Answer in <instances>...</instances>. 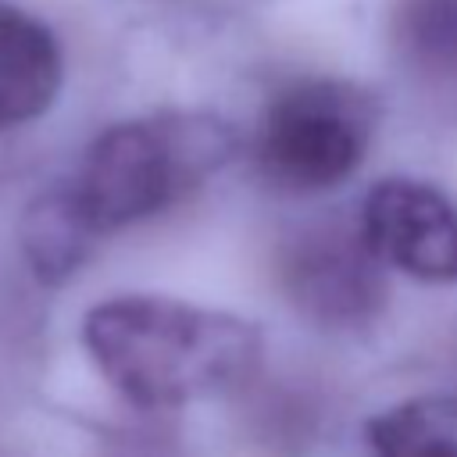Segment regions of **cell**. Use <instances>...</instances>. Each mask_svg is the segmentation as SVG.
<instances>
[{"label":"cell","mask_w":457,"mask_h":457,"mask_svg":"<svg viewBox=\"0 0 457 457\" xmlns=\"http://www.w3.org/2000/svg\"><path fill=\"white\" fill-rule=\"evenodd\" d=\"M64 61L54 32L0 0V129L36 121L61 93Z\"/></svg>","instance_id":"cell-6"},{"label":"cell","mask_w":457,"mask_h":457,"mask_svg":"<svg viewBox=\"0 0 457 457\" xmlns=\"http://www.w3.org/2000/svg\"><path fill=\"white\" fill-rule=\"evenodd\" d=\"M357 228L375 257L421 282H457V207L414 179H382L368 189Z\"/></svg>","instance_id":"cell-5"},{"label":"cell","mask_w":457,"mask_h":457,"mask_svg":"<svg viewBox=\"0 0 457 457\" xmlns=\"http://www.w3.org/2000/svg\"><path fill=\"white\" fill-rule=\"evenodd\" d=\"M389 36L418 79L457 86V0H396Z\"/></svg>","instance_id":"cell-8"},{"label":"cell","mask_w":457,"mask_h":457,"mask_svg":"<svg viewBox=\"0 0 457 457\" xmlns=\"http://www.w3.org/2000/svg\"><path fill=\"white\" fill-rule=\"evenodd\" d=\"M93 239L96 236L75 218L61 189L39 196L21 221L25 257L43 282H61L64 275H71L93 250Z\"/></svg>","instance_id":"cell-9"},{"label":"cell","mask_w":457,"mask_h":457,"mask_svg":"<svg viewBox=\"0 0 457 457\" xmlns=\"http://www.w3.org/2000/svg\"><path fill=\"white\" fill-rule=\"evenodd\" d=\"M375 100L343 79H296L261 111L253 157L286 193H325L346 182L375 136Z\"/></svg>","instance_id":"cell-3"},{"label":"cell","mask_w":457,"mask_h":457,"mask_svg":"<svg viewBox=\"0 0 457 457\" xmlns=\"http://www.w3.org/2000/svg\"><path fill=\"white\" fill-rule=\"evenodd\" d=\"M236 154V132L196 111H164L104 129L61 196L93 232L139 225L196 193Z\"/></svg>","instance_id":"cell-2"},{"label":"cell","mask_w":457,"mask_h":457,"mask_svg":"<svg viewBox=\"0 0 457 457\" xmlns=\"http://www.w3.org/2000/svg\"><path fill=\"white\" fill-rule=\"evenodd\" d=\"M286 293L321 325H361L386 303L382 261L361 228L318 225L296 236L282 257Z\"/></svg>","instance_id":"cell-4"},{"label":"cell","mask_w":457,"mask_h":457,"mask_svg":"<svg viewBox=\"0 0 457 457\" xmlns=\"http://www.w3.org/2000/svg\"><path fill=\"white\" fill-rule=\"evenodd\" d=\"M82 343L104 382L143 411L221 396L253 375L264 350L253 321L154 293L93 303L82 318Z\"/></svg>","instance_id":"cell-1"},{"label":"cell","mask_w":457,"mask_h":457,"mask_svg":"<svg viewBox=\"0 0 457 457\" xmlns=\"http://www.w3.org/2000/svg\"><path fill=\"white\" fill-rule=\"evenodd\" d=\"M371 457H457V396H411L364 425Z\"/></svg>","instance_id":"cell-7"}]
</instances>
